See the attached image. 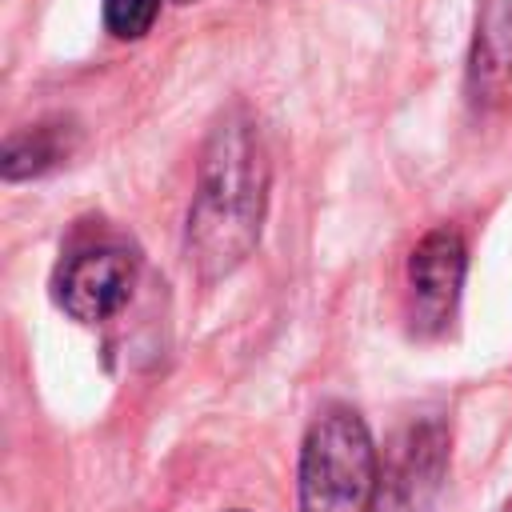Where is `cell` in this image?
Returning a JSON list of instances; mask_svg holds the SVG:
<instances>
[{"label": "cell", "instance_id": "ba28073f", "mask_svg": "<svg viewBox=\"0 0 512 512\" xmlns=\"http://www.w3.org/2000/svg\"><path fill=\"white\" fill-rule=\"evenodd\" d=\"M160 16V0H104V28L116 40H140Z\"/></svg>", "mask_w": 512, "mask_h": 512}, {"label": "cell", "instance_id": "3957f363", "mask_svg": "<svg viewBox=\"0 0 512 512\" xmlns=\"http://www.w3.org/2000/svg\"><path fill=\"white\" fill-rule=\"evenodd\" d=\"M448 472V432L440 420L408 424L380 460L368 512H428Z\"/></svg>", "mask_w": 512, "mask_h": 512}, {"label": "cell", "instance_id": "52a82bcc", "mask_svg": "<svg viewBox=\"0 0 512 512\" xmlns=\"http://www.w3.org/2000/svg\"><path fill=\"white\" fill-rule=\"evenodd\" d=\"M76 148V128L68 120H44L32 124L24 132H12L4 140V156H0V176L4 180H32L44 176L48 168H56L60 160H68Z\"/></svg>", "mask_w": 512, "mask_h": 512}, {"label": "cell", "instance_id": "7a4b0ae2", "mask_svg": "<svg viewBox=\"0 0 512 512\" xmlns=\"http://www.w3.org/2000/svg\"><path fill=\"white\" fill-rule=\"evenodd\" d=\"M380 456L364 416L348 404L324 408L300 444V512H368Z\"/></svg>", "mask_w": 512, "mask_h": 512}, {"label": "cell", "instance_id": "30bf717a", "mask_svg": "<svg viewBox=\"0 0 512 512\" xmlns=\"http://www.w3.org/2000/svg\"><path fill=\"white\" fill-rule=\"evenodd\" d=\"M504 512H512V500H508V504H504Z\"/></svg>", "mask_w": 512, "mask_h": 512}, {"label": "cell", "instance_id": "8992f818", "mask_svg": "<svg viewBox=\"0 0 512 512\" xmlns=\"http://www.w3.org/2000/svg\"><path fill=\"white\" fill-rule=\"evenodd\" d=\"M468 88L476 104L504 100L512 92V0H484L468 60Z\"/></svg>", "mask_w": 512, "mask_h": 512}, {"label": "cell", "instance_id": "8fae6325", "mask_svg": "<svg viewBox=\"0 0 512 512\" xmlns=\"http://www.w3.org/2000/svg\"><path fill=\"white\" fill-rule=\"evenodd\" d=\"M176 4H192V0H176Z\"/></svg>", "mask_w": 512, "mask_h": 512}, {"label": "cell", "instance_id": "6da1fadb", "mask_svg": "<svg viewBox=\"0 0 512 512\" xmlns=\"http://www.w3.org/2000/svg\"><path fill=\"white\" fill-rule=\"evenodd\" d=\"M264 208H268V156L256 120L244 108H232L216 120L200 152L196 192L184 228L188 268L204 284L232 276L260 240Z\"/></svg>", "mask_w": 512, "mask_h": 512}, {"label": "cell", "instance_id": "277c9868", "mask_svg": "<svg viewBox=\"0 0 512 512\" xmlns=\"http://www.w3.org/2000/svg\"><path fill=\"white\" fill-rule=\"evenodd\" d=\"M136 284V256L124 244H92L72 252L56 272V304L80 320L100 324L116 316Z\"/></svg>", "mask_w": 512, "mask_h": 512}, {"label": "cell", "instance_id": "5b68a950", "mask_svg": "<svg viewBox=\"0 0 512 512\" xmlns=\"http://www.w3.org/2000/svg\"><path fill=\"white\" fill-rule=\"evenodd\" d=\"M468 268V248L460 232L432 228L408 256V296H412V324L420 332H440L460 300Z\"/></svg>", "mask_w": 512, "mask_h": 512}, {"label": "cell", "instance_id": "9c48e42d", "mask_svg": "<svg viewBox=\"0 0 512 512\" xmlns=\"http://www.w3.org/2000/svg\"><path fill=\"white\" fill-rule=\"evenodd\" d=\"M228 512H248V508H228Z\"/></svg>", "mask_w": 512, "mask_h": 512}]
</instances>
